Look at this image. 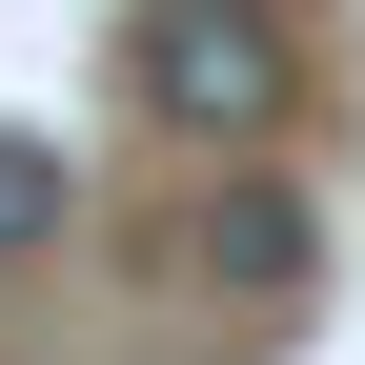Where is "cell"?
Segmentation results:
<instances>
[{
	"label": "cell",
	"mask_w": 365,
	"mask_h": 365,
	"mask_svg": "<svg viewBox=\"0 0 365 365\" xmlns=\"http://www.w3.org/2000/svg\"><path fill=\"white\" fill-rule=\"evenodd\" d=\"M203 264H223L244 304H304V264H325V244H304V203H284V182H244V203L203 223Z\"/></svg>",
	"instance_id": "2"
},
{
	"label": "cell",
	"mask_w": 365,
	"mask_h": 365,
	"mask_svg": "<svg viewBox=\"0 0 365 365\" xmlns=\"http://www.w3.org/2000/svg\"><path fill=\"white\" fill-rule=\"evenodd\" d=\"M122 81H143V122H182V143H264L304 61H284V0H143Z\"/></svg>",
	"instance_id": "1"
},
{
	"label": "cell",
	"mask_w": 365,
	"mask_h": 365,
	"mask_svg": "<svg viewBox=\"0 0 365 365\" xmlns=\"http://www.w3.org/2000/svg\"><path fill=\"white\" fill-rule=\"evenodd\" d=\"M41 244H61V143L0 122V264H41Z\"/></svg>",
	"instance_id": "3"
}]
</instances>
